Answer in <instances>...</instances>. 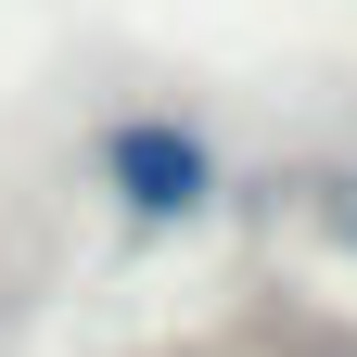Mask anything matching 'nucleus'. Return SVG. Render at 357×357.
I'll return each mask as SVG.
<instances>
[{
    "instance_id": "1",
    "label": "nucleus",
    "mask_w": 357,
    "mask_h": 357,
    "mask_svg": "<svg viewBox=\"0 0 357 357\" xmlns=\"http://www.w3.org/2000/svg\"><path fill=\"white\" fill-rule=\"evenodd\" d=\"M89 178H102L115 217H141V230L217 217V141H204L192 115H115L102 141H89Z\"/></svg>"
},
{
    "instance_id": "2",
    "label": "nucleus",
    "mask_w": 357,
    "mask_h": 357,
    "mask_svg": "<svg viewBox=\"0 0 357 357\" xmlns=\"http://www.w3.org/2000/svg\"><path fill=\"white\" fill-rule=\"evenodd\" d=\"M319 217H332V243L357 255V166H344V178H332V192H319Z\"/></svg>"
}]
</instances>
